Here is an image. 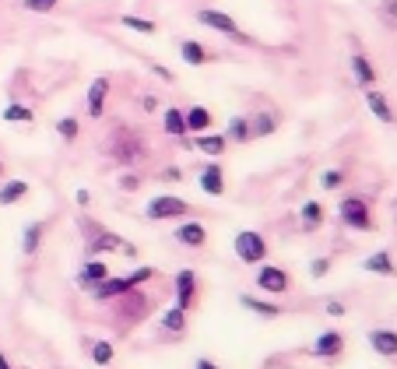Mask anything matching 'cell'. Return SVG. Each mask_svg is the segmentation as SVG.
Here are the masks:
<instances>
[{
	"label": "cell",
	"mask_w": 397,
	"mask_h": 369,
	"mask_svg": "<svg viewBox=\"0 0 397 369\" xmlns=\"http://www.w3.org/2000/svg\"><path fill=\"white\" fill-rule=\"evenodd\" d=\"M299 219H302V229H320L324 225V204L320 201H306L299 211Z\"/></svg>",
	"instance_id": "7402d4cb"
},
{
	"label": "cell",
	"mask_w": 397,
	"mask_h": 369,
	"mask_svg": "<svg viewBox=\"0 0 397 369\" xmlns=\"http://www.w3.org/2000/svg\"><path fill=\"white\" fill-rule=\"evenodd\" d=\"M0 369H11V362H8L4 355H0Z\"/></svg>",
	"instance_id": "f6af8a7d"
},
{
	"label": "cell",
	"mask_w": 397,
	"mask_h": 369,
	"mask_svg": "<svg viewBox=\"0 0 397 369\" xmlns=\"http://www.w3.org/2000/svg\"><path fill=\"white\" fill-rule=\"evenodd\" d=\"M197 148L204 151V155H211V159H218L222 151L229 148V137H225V134H201V137H197Z\"/></svg>",
	"instance_id": "44dd1931"
},
{
	"label": "cell",
	"mask_w": 397,
	"mask_h": 369,
	"mask_svg": "<svg viewBox=\"0 0 397 369\" xmlns=\"http://www.w3.org/2000/svg\"><path fill=\"white\" fill-rule=\"evenodd\" d=\"M106 278H109V267H106L102 260H91V264H84V267H81L78 285H81V289H88V285L95 289V285H99V282H106Z\"/></svg>",
	"instance_id": "2e32d148"
},
{
	"label": "cell",
	"mask_w": 397,
	"mask_h": 369,
	"mask_svg": "<svg viewBox=\"0 0 397 369\" xmlns=\"http://www.w3.org/2000/svg\"><path fill=\"white\" fill-rule=\"evenodd\" d=\"M151 71H155V74H159L162 81H172V71H166L162 64H151Z\"/></svg>",
	"instance_id": "f35d334b"
},
{
	"label": "cell",
	"mask_w": 397,
	"mask_h": 369,
	"mask_svg": "<svg viewBox=\"0 0 397 369\" xmlns=\"http://www.w3.org/2000/svg\"><path fill=\"white\" fill-rule=\"evenodd\" d=\"M120 25H124V28H134V32H144V36H155V21L137 18V14H124V18H120Z\"/></svg>",
	"instance_id": "f546056e"
},
{
	"label": "cell",
	"mask_w": 397,
	"mask_h": 369,
	"mask_svg": "<svg viewBox=\"0 0 397 369\" xmlns=\"http://www.w3.org/2000/svg\"><path fill=\"white\" fill-rule=\"evenodd\" d=\"M74 201H78L81 208H88V204H91V194H88V190H78V197H74Z\"/></svg>",
	"instance_id": "ab89813d"
},
{
	"label": "cell",
	"mask_w": 397,
	"mask_h": 369,
	"mask_svg": "<svg viewBox=\"0 0 397 369\" xmlns=\"http://www.w3.org/2000/svg\"><path fill=\"white\" fill-rule=\"evenodd\" d=\"M120 187H124V190H137V187H141V176H134V172L120 176Z\"/></svg>",
	"instance_id": "d590c367"
},
{
	"label": "cell",
	"mask_w": 397,
	"mask_h": 369,
	"mask_svg": "<svg viewBox=\"0 0 397 369\" xmlns=\"http://www.w3.org/2000/svg\"><path fill=\"white\" fill-rule=\"evenodd\" d=\"M179 56L187 60L190 67H201V64H207V60H211V49L201 46L197 39H183V43H179Z\"/></svg>",
	"instance_id": "5bb4252c"
},
{
	"label": "cell",
	"mask_w": 397,
	"mask_h": 369,
	"mask_svg": "<svg viewBox=\"0 0 397 369\" xmlns=\"http://www.w3.org/2000/svg\"><path fill=\"white\" fill-rule=\"evenodd\" d=\"M151 278V267H137L134 274H127V278H106L95 285V299H113V295H127L137 282H148Z\"/></svg>",
	"instance_id": "3957f363"
},
{
	"label": "cell",
	"mask_w": 397,
	"mask_h": 369,
	"mask_svg": "<svg viewBox=\"0 0 397 369\" xmlns=\"http://www.w3.org/2000/svg\"><path fill=\"white\" fill-rule=\"evenodd\" d=\"M365 271H370V274H387V278H390V274H397V264L390 260V254H373V257H365Z\"/></svg>",
	"instance_id": "cb8c5ba5"
},
{
	"label": "cell",
	"mask_w": 397,
	"mask_h": 369,
	"mask_svg": "<svg viewBox=\"0 0 397 369\" xmlns=\"http://www.w3.org/2000/svg\"><path fill=\"white\" fill-rule=\"evenodd\" d=\"M236 257H239L242 264H257V260H264V257H267V243H264V236L253 232V229H242V232L236 236Z\"/></svg>",
	"instance_id": "277c9868"
},
{
	"label": "cell",
	"mask_w": 397,
	"mask_h": 369,
	"mask_svg": "<svg viewBox=\"0 0 397 369\" xmlns=\"http://www.w3.org/2000/svg\"><path fill=\"white\" fill-rule=\"evenodd\" d=\"M183 313H187L183 306H172V310H166V313H162V327L172 331V334H179L183 327H187V317H183Z\"/></svg>",
	"instance_id": "4316f807"
},
{
	"label": "cell",
	"mask_w": 397,
	"mask_h": 369,
	"mask_svg": "<svg viewBox=\"0 0 397 369\" xmlns=\"http://www.w3.org/2000/svg\"><path fill=\"white\" fill-rule=\"evenodd\" d=\"M370 348L380 355H397V331H383V327L370 331Z\"/></svg>",
	"instance_id": "4fadbf2b"
},
{
	"label": "cell",
	"mask_w": 397,
	"mask_h": 369,
	"mask_svg": "<svg viewBox=\"0 0 397 369\" xmlns=\"http://www.w3.org/2000/svg\"><path fill=\"white\" fill-rule=\"evenodd\" d=\"M0 176H4V162H0Z\"/></svg>",
	"instance_id": "bcb514c9"
},
{
	"label": "cell",
	"mask_w": 397,
	"mask_h": 369,
	"mask_svg": "<svg viewBox=\"0 0 397 369\" xmlns=\"http://www.w3.org/2000/svg\"><path fill=\"white\" fill-rule=\"evenodd\" d=\"M197 21H201V25H207V28H215V32H222V36H229V39H236V43H250L247 36L239 32L236 18H229V14H222V11L204 8V11H197Z\"/></svg>",
	"instance_id": "5b68a950"
},
{
	"label": "cell",
	"mask_w": 397,
	"mask_h": 369,
	"mask_svg": "<svg viewBox=\"0 0 397 369\" xmlns=\"http://www.w3.org/2000/svg\"><path fill=\"white\" fill-rule=\"evenodd\" d=\"M327 271H330V260H313V267H310V274H313V278H324Z\"/></svg>",
	"instance_id": "8d00e7d4"
},
{
	"label": "cell",
	"mask_w": 397,
	"mask_h": 369,
	"mask_svg": "<svg viewBox=\"0 0 397 369\" xmlns=\"http://www.w3.org/2000/svg\"><path fill=\"white\" fill-rule=\"evenodd\" d=\"M365 106H370V113L380 123H394L397 120L394 109H390V102H387V96H383V91H376V88H365Z\"/></svg>",
	"instance_id": "8fae6325"
},
{
	"label": "cell",
	"mask_w": 397,
	"mask_h": 369,
	"mask_svg": "<svg viewBox=\"0 0 397 369\" xmlns=\"http://www.w3.org/2000/svg\"><path fill=\"white\" fill-rule=\"evenodd\" d=\"M176 295H179L183 310H190V306H194V295H197V274L194 271H179L176 274Z\"/></svg>",
	"instance_id": "7c38bea8"
},
{
	"label": "cell",
	"mask_w": 397,
	"mask_h": 369,
	"mask_svg": "<svg viewBox=\"0 0 397 369\" xmlns=\"http://www.w3.org/2000/svg\"><path fill=\"white\" fill-rule=\"evenodd\" d=\"M341 352H345V337L338 331L320 334V342H313V348H310V355H317V359H334V355H341Z\"/></svg>",
	"instance_id": "9c48e42d"
},
{
	"label": "cell",
	"mask_w": 397,
	"mask_h": 369,
	"mask_svg": "<svg viewBox=\"0 0 397 369\" xmlns=\"http://www.w3.org/2000/svg\"><path fill=\"white\" fill-rule=\"evenodd\" d=\"M56 4H60V0H21V8L32 11V14H46V11H53Z\"/></svg>",
	"instance_id": "e575fe53"
},
{
	"label": "cell",
	"mask_w": 397,
	"mask_h": 369,
	"mask_svg": "<svg viewBox=\"0 0 397 369\" xmlns=\"http://www.w3.org/2000/svg\"><path fill=\"white\" fill-rule=\"evenodd\" d=\"M257 289L271 292V295H278V292H288L292 289V278H288V271L282 267H260L257 274Z\"/></svg>",
	"instance_id": "52a82bcc"
},
{
	"label": "cell",
	"mask_w": 397,
	"mask_h": 369,
	"mask_svg": "<svg viewBox=\"0 0 397 369\" xmlns=\"http://www.w3.org/2000/svg\"><path fill=\"white\" fill-rule=\"evenodd\" d=\"M341 222L348 229H359V232H370L373 229V214H370V201L365 197H348L341 201Z\"/></svg>",
	"instance_id": "7a4b0ae2"
},
{
	"label": "cell",
	"mask_w": 397,
	"mask_h": 369,
	"mask_svg": "<svg viewBox=\"0 0 397 369\" xmlns=\"http://www.w3.org/2000/svg\"><path fill=\"white\" fill-rule=\"evenodd\" d=\"M341 183H345V172H341V169H327V172L320 176V187H324V190H338Z\"/></svg>",
	"instance_id": "836d02e7"
},
{
	"label": "cell",
	"mask_w": 397,
	"mask_h": 369,
	"mask_svg": "<svg viewBox=\"0 0 397 369\" xmlns=\"http://www.w3.org/2000/svg\"><path fill=\"white\" fill-rule=\"evenodd\" d=\"M39 239H43V225H28L25 229V243H21V250L32 257L36 250H39Z\"/></svg>",
	"instance_id": "1f68e13d"
},
{
	"label": "cell",
	"mask_w": 397,
	"mask_h": 369,
	"mask_svg": "<svg viewBox=\"0 0 397 369\" xmlns=\"http://www.w3.org/2000/svg\"><path fill=\"white\" fill-rule=\"evenodd\" d=\"M106 155H113L116 162H124V166H137L148 155V144H144L141 134L124 127V131H116V134L106 137Z\"/></svg>",
	"instance_id": "6da1fadb"
},
{
	"label": "cell",
	"mask_w": 397,
	"mask_h": 369,
	"mask_svg": "<svg viewBox=\"0 0 397 369\" xmlns=\"http://www.w3.org/2000/svg\"><path fill=\"white\" fill-rule=\"evenodd\" d=\"M352 74H355V81H359L362 88H373V85H376V67L370 64V56H362V53L352 56Z\"/></svg>",
	"instance_id": "9a60e30c"
},
{
	"label": "cell",
	"mask_w": 397,
	"mask_h": 369,
	"mask_svg": "<svg viewBox=\"0 0 397 369\" xmlns=\"http://www.w3.org/2000/svg\"><path fill=\"white\" fill-rule=\"evenodd\" d=\"M106 96H109V78L102 74V78H95L88 85V116L91 120H99L102 116V109H106Z\"/></svg>",
	"instance_id": "ba28073f"
},
{
	"label": "cell",
	"mask_w": 397,
	"mask_h": 369,
	"mask_svg": "<svg viewBox=\"0 0 397 369\" xmlns=\"http://www.w3.org/2000/svg\"><path fill=\"white\" fill-rule=\"evenodd\" d=\"M176 239H179L183 246H204V243H207V229H204L201 222H183V225L176 229Z\"/></svg>",
	"instance_id": "e0dca14e"
},
{
	"label": "cell",
	"mask_w": 397,
	"mask_h": 369,
	"mask_svg": "<svg viewBox=\"0 0 397 369\" xmlns=\"http://www.w3.org/2000/svg\"><path fill=\"white\" fill-rule=\"evenodd\" d=\"M197 369H218V366H215V362H207V359H201V362H197Z\"/></svg>",
	"instance_id": "ee69618b"
},
{
	"label": "cell",
	"mask_w": 397,
	"mask_h": 369,
	"mask_svg": "<svg viewBox=\"0 0 397 369\" xmlns=\"http://www.w3.org/2000/svg\"><path fill=\"white\" fill-rule=\"evenodd\" d=\"M113 355H116L113 342H95V345H91V359H95V366H109Z\"/></svg>",
	"instance_id": "4dcf8cb0"
},
{
	"label": "cell",
	"mask_w": 397,
	"mask_h": 369,
	"mask_svg": "<svg viewBox=\"0 0 397 369\" xmlns=\"http://www.w3.org/2000/svg\"><path fill=\"white\" fill-rule=\"evenodd\" d=\"M25 194H28V183L25 179H8L4 187H0V204H18Z\"/></svg>",
	"instance_id": "d4e9b609"
},
{
	"label": "cell",
	"mask_w": 397,
	"mask_h": 369,
	"mask_svg": "<svg viewBox=\"0 0 397 369\" xmlns=\"http://www.w3.org/2000/svg\"><path fill=\"white\" fill-rule=\"evenodd\" d=\"M327 317H345V306L341 302H327Z\"/></svg>",
	"instance_id": "74e56055"
},
{
	"label": "cell",
	"mask_w": 397,
	"mask_h": 369,
	"mask_svg": "<svg viewBox=\"0 0 397 369\" xmlns=\"http://www.w3.org/2000/svg\"><path fill=\"white\" fill-rule=\"evenodd\" d=\"M56 131H60V137H64V141H74L81 127H78L74 116H64V120H56Z\"/></svg>",
	"instance_id": "d6a6232c"
},
{
	"label": "cell",
	"mask_w": 397,
	"mask_h": 369,
	"mask_svg": "<svg viewBox=\"0 0 397 369\" xmlns=\"http://www.w3.org/2000/svg\"><path fill=\"white\" fill-rule=\"evenodd\" d=\"M278 131V116L274 113H257L253 120H250V134L253 137H267V134H274Z\"/></svg>",
	"instance_id": "603a6c76"
},
{
	"label": "cell",
	"mask_w": 397,
	"mask_h": 369,
	"mask_svg": "<svg viewBox=\"0 0 397 369\" xmlns=\"http://www.w3.org/2000/svg\"><path fill=\"white\" fill-rule=\"evenodd\" d=\"M141 106H144V109H148V113H151V109H155V106H159V102H155V96H144V99H141Z\"/></svg>",
	"instance_id": "b9f144b4"
},
{
	"label": "cell",
	"mask_w": 397,
	"mask_h": 369,
	"mask_svg": "<svg viewBox=\"0 0 397 369\" xmlns=\"http://www.w3.org/2000/svg\"><path fill=\"white\" fill-rule=\"evenodd\" d=\"M162 176H166V179H179V176H183V172H179V169H176V166H172V169H166V172H162Z\"/></svg>",
	"instance_id": "7bdbcfd3"
},
{
	"label": "cell",
	"mask_w": 397,
	"mask_h": 369,
	"mask_svg": "<svg viewBox=\"0 0 397 369\" xmlns=\"http://www.w3.org/2000/svg\"><path fill=\"white\" fill-rule=\"evenodd\" d=\"M201 190H204V194H211V197L225 194V172H222V166H218V162H211V166H204V169H201Z\"/></svg>",
	"instance_id": "30bf717a"
},
{
	"label": "cell",
	"mask_w": 397,
	"mask_h": 369,
	"mask_svg": "<svg viewBox=\"0 0 397 369\" xmlns=\"http://www.w3.org/2000/svg\"><path fill=\"white\" fill-rule=\"evenodd\" d=\"M183 116H187V134H204L211 127V109L204 106H190Z\"/></svg>",
	"instance_id": "ac0fdd59"
},
{
	"label": "cell",
	"mask_w": 397,
	"mask_h": 369,
	"mask_svg": "<svg viewBox=\"0 0 397 369\" xmlns=\"http://www.w3.org/2000/svg\"><path fill=\"white\" fill-rule=\"evenodd\" d=\"M242 306H247V310H250V313H257V317H267V320L282 313V310H278V306H271V302H257L253 295H242Z\"/></svg>",
	"instance_id": "f1b7e54d"
},
{
	"label": "cell",
	"mask_w": 397,
	"mask_h": 369,
	"mask_svg": "<svg viewBox=\"0 0 397 369\" xmlns=\"http://www.w3.org/2000/svg\"><path fill=\"white\" fill-rule=\"evenodd\" d=\"M4 120L8 123H32L36 113L28 109V106H21V102H11V106H4Z\"/></svg>",
	"instance_id": "83f0119b"
},
{
	"label": "cell",
	"mask_w": 397,
	"mask_h": 369,
	"mask_svg": "<svg viewBox=\"0 0 397 369\" xmlns=\"http://www.w3.org/2000/svg\"><path fill=\"white\" fill-rule=\"evenodd\" d=\"M225 137H229V141H236V144H247V141H253V134H250V116H232V120H229V131H225Z\"/></svg>",
	"instance_id": "d6986e66"
},
{
	"label": "cell",
	"mask_w": 397,
	"mask_h": 369,
	"mask_svg": "<svg viewBox=\"0 0 397 369\" xmlns=\"http://www.w3.org/2000/svg\"><path fill=\"white\" fill-rule=\"evenodd\" d=\"M120 246H124V239H120V236H113V232H99L95 243L88 246V254H106V250H120Z\"/></svg>",
	"instance_id": "484cf974"
},
{
	"label": "cell",
	"mask_w": 397,
	"mask_h": 369,
	"mask_svg": "<svg viewBox=\"0 0 397 369\" xmlns=\"http://www.w3.org/2000/svg\"><path fill=\"white\" fill-rule=\"evenodd\" d=\"M187 211V201H179V197H151L148 204H144V219H151V222H162V219H179V214Z\"/></svg>",
	"instance_id": "8992f818"
},
{
	"label": "cell",
	"mask_w": 397,
	"mask_h": 369,
	"mask_svg": "<svg viewBox=\"0 0 397 369\" xmlns=\"http://www.w3.org/2000/svg\"><path fill=\"white\" fill-rule=\"evenodd\" d=\"M162 127L169 137H187V116H183V109H166V120H162Z\"/></svg>",
	"instance_id": "ffe728a7"
},
{
	"label": "cell",
	"mask_w": 397,
	"mask_h": 369,
	"mask_svg": "<svg viewBox=\"0 0 397 369\" xmlns=\"http://www.w3.org/2000/svg\"><path fill=\"white\" fill-rule=\"evenodd\" d=\"M383 11H387L390 18H397V0H383Z\"/></svg>",
	"instance_id": "60d3db41"
}]
</instances>
